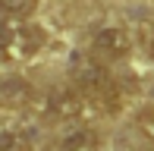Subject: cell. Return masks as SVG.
Here are the masks:
<instances>
[{
    "label": "cell",
    "mask_w": 154,
    "mask_h": 151,
    "mask_svg": "<svg viewBox=\"0 0 154 151\" xmlns=\"http://www.w3.org/2000/svg\"><path fill=\"white\" fill-rule=\"evenodd\" d=\"M85 107H88V98L79 88H54L47 94V113L57 120H75L85 113Z\"/></svg>",
    "instance_id": "277c9868"
},
{
    "label": "cell",
    "mask_w": 154,
    "mask_h": 151,
    "mask_svg": "<svg viewBox=\"0 0 154 151\" xmlns=\"http://www.w3.org/2000/svg\"><path fill=\"white\" fill-rule=\"evenodd\" d=\"M135 126H138V132H142V135H148V139H154V107H145V110L138 113Z\"/></svg>",
    "instance_id": "9c48e42d"
},
{
    "label": "cell",
    "mask_w": 154,
    "mask_h": 151,
    "mask_svg": "<svg viewBox=\"0 0 154 151\" xmlns=\"http://www.w3.org/2000/svg\"><path fill=\"white\" fill-rule=\"evenodd\" d=\"M29 98H32L29 82H22V79H6V82H0V101H3V104L19 107V104H29Z\"/></svg>",
    "instance_id": "8992f818"
},
{
    "label": "cell",
    "mask_w": 154,
    "mask_h": 151,
    "mask_svg": "<svg viewBox=\"0 0 154 151\" xmlns=\"http://www.w3.org/2000/svg\"><path fill=\"white\" fill-rule=\"evenodd\" d=\"M0 151H29V142L16 129H0Z\"/></svg>",
    "instance_id": "ba28073f"
},
{
    "label": "cell",
    "mask_w": 154,
    "mask_h": 151,
    "mask_svg": "<svg viewBox=\"0 0 154 151\" xmlns=\"http://www.w3.org/2000/svg\"><path fill=\"white\" fill-rule=\"evenodd\" d=\"M38 0H0V13L3 16H13V19H25L35 13Z\"/></svg>",
    "instance_id": "52a82bcc"
},
{
    "label": "cell",
    "mask_w": 154,
    "mask_h": 151,
    "mask_svg": "<svg viewBox=\"0 0 154 151\" xmlns=\"http://www.w3.org/2000/svg\"><path fill=\"white\" fill-rule=\"evenodd\" d=\"M41 47H44V32L38 25L19 22V19L0 22V60H10V63L32 60Z\"/></svg>",
    "instance_id": "7a4b0ae2"
},
{
    "label": "cell",
    "mask_w": 154,
    "mask_h": 151,
    "mask_svg": "<svg viewBox=\"0 0 154 151\" xmlns=\"http://www.w3.org/2000/svg\"><path fill=\"white\" fill-rule=\"evenodd\" d=\"M145 47H148V54L154 57V25H151L148 32H145Z\"/></svg>",
    "instance_id": "30bf717a"
},
{
    "label": "cell",
    "mask_w": 154,
    "mask_h": 151,
    "mask_svg": "<svg viewBox=\"0 0 154 151\" xmlns=\"http://www.w3.org/2000/svg\"><path fill=\"white\" fill-rule=\"evenodd\" d=\"M97 145H101V139H97L94 129L75 126L57 142V151H97Z\"/></svg>",
    "instance_id": "5b68a950"
},
{
    "label": "cell",
    "mask_w": 154,
    "mask_h": 151,
    "mask_svg": "<svg viewBox=\"0 0 154 151\" xmlns=\"http://www.w3.org/2000/svg\"><path fill=\"white\" fill-rule=\"evenodd\" d=\"M69 69H72V79L79 85V91L88 101H97V104H107V107L116 104L113 79H110V72L104 69V63L97 57H91V54H75L69 60Z\"/></svg>",
    "instance_id": "6da1fadb"
},
{
    "label": "cell",
    "mask_w": 154,
    "mask_h": 151,
    "mask_svg": "<svg viewBox=\"0 0 154 151\" xmlns=\"http://www.w3.org/2000/svg\"><path fill=\"white\" fill-rule=\"evenodd\" d=\"M132 47V38L123 25H104L91 35V57L104 60H123Z\"/></svg>",
    "instance_id": "3957f363"
}]
</instances>
